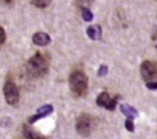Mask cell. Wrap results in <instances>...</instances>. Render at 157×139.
I'll return each instance as SVG.
<instances>
[{"mask_svg":"<svg viewBox=\"0 0 157 139\" xmlns=\"http://www.w3.org/2000/svg\"><path fill=\"white\" fill-rule=\"evenodd\" d=\"M26 69L28 74L32 77H43L49 70V59L40 52L35 53L28 60Z\"/></svg>","mask_w":157,"mask_h":139,"instance_id":"obj_1","label":"cell"},{"mask_svg":"<svg viewBox=\"0 0 157 139\" xmlns=\"http://www.w3.org/2000/svg\"><path fill=\"white\" fill-rule=\"evenodd\" d=\"M69 88L75 96H84L88 90V77L83 71L75 70L69 75Z\"/></svg>","mask_w":157,"mask_h":139,"instance_id":"obj_2","label":"cell"},{"mask_svg":"<svg viewBox=\"0 0 157 139\" xmlns=\"http://www.w3.org/2000/svg\"><path fill=\"white\" fill-rule=\"evenodd\" d=\"M93 127V119L88 113H82L77 119L75 129L78 133L82 136H89Z\"/></svg>","mask_w":157,"mask_h":139,"instance_id":"obj_3","label":"cell"},{"mask_svg":"<svg viewBox=\"0 0 157 139\" xmlns=\"http://www.w3.org/2000/svg\"><path fill=\"white\" fill-rule=\"evenodd\" d=\"M3 94L10 105H16L20 100V93L17 85L13 80H6L3 86Z\"/></svg>","mask_w":157,"mask_h":139,"instance_id":"obj_4","label":"cell"},{"mask_svg":"<svg viewBox=\"0 0 157 139\" xmlns=\"http://www.w3.org/2000/svg\"><path fill=\"white\" fill-rule=\"evenodd\" d=\"M141 75L147 82L157 80V63L154 61H145L141 65Z\"/></svg>","mask_w":157,"mask_h":139,"instance_id":"obj_5","label":"cell"},{"mask_svg":"<svg viewBox=\"0 0 157 139\" xmlns=\"http://www.w3.org/2000/svg\"><path fill=\"white\" fill-rule=\"evenodd\" d=\"M118 102V96L111 97L110 94L106 92H102L98 95L96 99V103L98 106L103 107L108 110H115Z\"/></svg>","mask_w":157,"mask_h":139,"instance_id":"obj_6","label":"cell"},{"mask_svg":"<svg viewBox=\"0 0 157 139\" xmlns=\"http://www.w3.org/2000/svg\"><path fill=\"white\" fill-rule=\"evenodd\" d=\"M53 110H54V108H53V106L51 104L43 105L40 108H38L34 115L30 116V118L28 119V123L33 124V123H35L36 121H38V119L46 118V116H48L49 115H51V113L53 112Z\"/></svg>","mask_w":157,"mask_h":139,"instance_id":"obj_7","label":"cell"},{"mask_svg":"<svg viewBox=\"0 0 157 139\" xmlns=\"http://www.w3.org/2000/svg\"><path fill=\"white\" fill-rule=\"evenodd\" d=\"M32 41L37 46H46L51 42V37L49 34L44 32H37L33 35Z\"/></svg>","mask_w":157,"mask_h":139,"instance_id":"obj_8","label":"cell"},{"mask_svg":"<svg viewBox=\"0 0 157 139\" xmlns=\"http://www.w3.org/2000/svg\"><path fill=\"white\" fill-rule=\"evenodd\" d=\"M23 134L26 137V139H47L44 135L36 132L34 129H32L28 125H24L23 126Z\"/></svg>","mask_w":157,"mask_h":139,"instance_id":"obj_9","label":"cell"},{"mask_svg":"<svg viewBox=\"0 0 157 139\" xmlns=\"http://www.w3.org/2000/svg\"><path fill=\"white\" fill-rule=\"evenodd\" d=\"M87 35L89 36V38L92 40H96L101 38V27L99 25L96 26H89L86 30Z\"/></svg>","mask_w":157,"mask_h":139,"instance_id":"obj_10","label":"cell"},{"mask_svg":"<svg viewBox=\"0 0 157 139\" xmlns=\"http://www.w3.org/2000/svg\"><path fill=\"white\" fill-rule=\"evenodd\" d=\"M120 110L121 112L124 115L127 119H134L137 116V110L136 108H133L132 106L130 105H127V104H121L120 105Z\"/></svg>","mask_w":157,"mask_h":139,"instance_id":"obj_11","label":"cell"},{"mask_svg":"<svg viewBox=\"0 0 157 139\" xmlns=\"http://www.w3.org/2000/svg\"><path fill=\"white\" fill-rule=\"evenodd\" d=\"M82 18L85 22H88L89 23V22L93 21L94 16L89 8H82Z\"/></svg>","mask_w":157,"mask_h":139,"instance_id":"obj_12","label":"cell"},{"mask_svg":"<svg viewBox=\"0 0 157 139\" xmlns=\"http://www.w3.org/2000/svg\"><path fill=\"white\" fill-rule=\"evenodd\" d=\"M32 3L37 8H46L52 3V0H32Z\"/></svg>","mask_w":157,"mask_h":139,"instance_id":"obj_13","label":"cell"},{"mask_svg":"<svg viewBox=\"0 0 157 139\" xmlns=\"http://www.w3.org/2000/svg\"><path fill=\"white\" fill-rule=\"evenodd\" d=\"M92 2H93V0H77V3L81 7V9L82 8H88L89 5L92 4Z\"/></svg>","mask_w":157,"mask_h":139,"instance_id":"obj_14","label":"cell"},{"mask_svg":"<svg viewBox=\"0 0 157 139\" xmlns=\"http://www.w3.org/2000/svg\"><path fill=\"white\" fill-rule=\"evenodd\" d=\"M125 128H126V130H127V131H129V132H133L134 131V124H133V122L131 121L130 119H126Z\"/></svg>","mask_w":157,"mask_h":139,"instance_id":"obj_15","label":"cell"},{"mask_svg":"<svg viewBox=\"0 0 157 139\" xmlns=\"http://www.w3.org/2000/svg\"><path fill=\"white\" fill-rule=\"evenodd\" d=\"M108 73V66L106 65H100L99 69L97 71V75L98 76H103Z\"/></svg>","mask_w":157,"mask_h":139,"instance_id":"obj_16","label":"cell"},{"mask_svg":"<svg viewBox=\"0 0 157 139\" xmlns=\"http://www.w3.org/2000/svg\"><path fill=\"white\" fill-rule=\"evenodd\" d=\"M6 39V34H5V30L0 26V46L3 44Z\"/></svg>","mask_w":157,"mask_h":139,"instance_id":"obj_17","label":"cell"},{"mask_svg":"<svg viewBox=\"0 0 157 139\" xmlns=\"http://www.w3.org/2000/svg\"><path fill=\"white\" fill-rule=\"evenodd\" d=\"M146 87H147L149 90L155 91L157 90V82H147L146 83Z\"/></svg>","mask_w":157,"mask_h":139,"instance_id":"obj_18","label":"cell"},{"mask_svg":"<svg viewBox=\"0 0 157 139\" xmlns=\"http://www.w3.org/2000/svg\"><path fill=\"white\" fill-rule=\"evenodd\" d=\"M151 38H152L153 46L157 49V29L153 32V34H152V36H151Z\"/></svg>","mask_w":157,"mask_h":139,"instance_id":"obj_19","label":"cell"},{"mask_svg":"<svg viewBox=\"0 0 157 139\" xmlns=\"http://www.w3.org/2000/svg\"><path fill=\"white\" fill-rule=\"evenodd\" d=\"M0 3L2 5H6V6H10L13 3V0H0Z\"/></svg>","mask_w":157,"mask_h":139,"instance_id":"obj_20","label":"cell"}]
</instances>
